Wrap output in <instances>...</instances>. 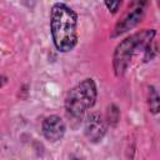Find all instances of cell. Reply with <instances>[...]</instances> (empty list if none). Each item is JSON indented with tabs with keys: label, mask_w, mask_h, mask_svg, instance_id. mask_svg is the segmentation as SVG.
Returning <instances> with one entry per match:
<instances>
[{
	"label": "cell",
	"mask_w": 160,
	"mask_h": 160,
	"mask_svg": "<svg viewBox=\"0 0 160 160\" xmlns=\"http://www.w3.org/2000/svg\"><path fill=\"white\" fill-rule=\"evenodd\" d=\"M106 128L108 126L104 118L100 114L94 112L89 115L85 121V135L92 142L100 141L106 132Z\"/></svg>",
	"instance_id": "cell-4"
},
{
	"label": "cell",
	"mask_w": 160,
	"mask_h": 160,
	"mask_svg": "<svg viewBox=\"0 0 160 160\" xmlns=\"http://www.w3.org/2000/svg\"><path fill=\"white\" fill-rule=\"evenodd\" d=\"M142 14H144V9H142L141 6L134 9L131 12H129V14L125 16V19H124L121 22L118 24V26H116L115 32H114L112 36L120 35V34H122V32L130 30L131 28H134V26L140 21V19L142 18Z\"/></svg>",
	"instance_id": "cell-6"
},
{
	"label": "cell",
	"mask_w": 160,
	"mask_h": 160,
	"mask_svg": "<svg viewBox=\"0 0 160 160\" xmlns=\"http://www.w3.org/2000/svg\"><path fill=\"white\" fill-rule=\"evenodd\" d=\"M155 36V30H142L140 32H136L125 40H122L115 52H114V69L116 75H121L128 69V65L131 61V58L136 52L138 49H146V46L152 41Z\"/></svg>",
	"instance_id": "cell-3"
},
{
	"label": "cell",
	"mask_w": 160,
	"mask_h": 160,
	"mask_svg": "<svg viewBox=\"0 0 160 160\" xmlns=\"http://www.w3.org/2000/svg\"><path fill=\"white\" fill-rule=\"evenodd\" d=\"M71 160H80V159H71Z\"/></svg>",
	"instance_id": "cell-10"
},
{
	"label": "cell",
	"mask_w": 160,
	"mask_h": 160,
	"mask_svg": "<svg viewBox=\"0 0 160 160\" xmlns=\"http://www.w3.org/2000/svg\"><path fill=\"white\" fill-rule=\"evenodd\" d=\"M6 82V78L5 76H0V86H2Z\"/></svg>",
	"instance_id": "cell-9"
},
{
	"label": "cell",
	"mask_w": 160,
	"mask_h": 160,
	"mask_svg": "<svg viewBox=\"0 0 160 160\" xmlns=\"http://www.w3.org/2000/svg\"><path fill=\"white\" fill-rule=\"evenodd\" d=\"M50 29L55 48L61 52L71 51L78 42V16L66 4L56 2L51 8Z\"/></svg>",
	"instance_id": "cell-1"
},
{
	"label": "cell",
	"mask_w": 160,
	"mask_h": 160,
	"mask_svg": "<svg viewBox=\"0 0 160 160\" xmlns=\"http://www.w3.org/2000/svg\"><path fill=\"white\" fill-rule=\"evenodd\" d=\"M105 6L109 10H111V12H116L119 10V8L121 6V1H106Z\"/></svg>",
	"instance_id": "cell-8"
},
{
	"label": "cell",
	"mask_w": 160,
	"mask_h": 160,
	"mask_svg": "<svg viewBox=\"0 0 160 160\" xmlns=\"http://www.w3.org/2000/svg\"><path fill=\"white\" fill-rule=\"evenodd\" d=\"M65 122L58 115H50L42 121V134L50 141L60 140L65 134Z\"/></svg>",
	"instance_id": "cell-5"
},
{
	"label": "cell",
	"mask_w": 160,
	"mask_h": 160,
	"mask_svg": "<svg viewBox=\"0 0 160 160\" xmlns=\"http://www.w3.org/2000/svg\"><path fill=\"white\" fill-rule=\"evenodd\" d=\"M98 96L96 85L92 79H85L74 86L66 95L65 109L69 116L81 118L84 112L92 108Z\"/></svg>",
	"instance_id": "cell-2"
},
{
	"label": "cell",
	"mask_w": 160,
	"mask_h": 160,
	"mask_svg": "<svg viewBox=\"0 0 160 160\" xmlns=\"http://www.w3.org/2000/svg\"><path fill=\"white\" fill-rule=\"evenodd\" d=\"M149 105H150V111L156 114L159 111V96H158V92L155 90L154 86H150L149 89Z\"/></svg>",
	"instance_id": "cell-7"
}]
</instances>
